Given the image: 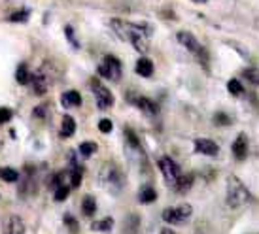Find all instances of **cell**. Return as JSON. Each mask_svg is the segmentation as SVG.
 Instances as JSON below:
<instances>
[{"instance_id":"cell-1","label":"cell","mask_w":259,"mask_h":234,"mask_svg":"<svg viewBox=\"0 0 259 234\" xmlns=\"http://www.w3.org/2000/svg\"><path fill=\"white\" fill-rule=\"evenodd\" d=\"M110 25H112L115 34L125 42H129L138 53H148V50H150L148 40L151 34V29L148 25H135V23L123 21V19H112Z\"/></svg>"},{"instance_id":"cell-2","label":"cell","mask_w":259,"mask_h":234,"mask_svg":"<svg viewBox=\"0 0 259 234\" xmlns=\"http://www.w3.org/2000/svg\"><path fill=\"white\" fill-rule=\"evenodd\" d=\"M99 183L112 195H117L125 187V174L115 163H104L99 170Z\"/></svg>"},{"instance_id":"cell-3","label":"cell","mask_w":259,"mask_h":234,"mask_svg":"<svg viewBox=\"0 0 259 234\" xmlns=\"http://www.w3.org/2000/svg\"><path fill=\"white\" fill-rule=\"evenodd\" d=\"M225 200H227V206L237 210V208H242L244 204H248L252 200V195L237 176H229L227 177V195H225Z\"/></svg>"},{"instance_id":"cell-4","label":"cell","mask_w":259,"mask_h":234,"mask_svg":"<svg viewBox=\"0 0 259 234\" xmlns=\"http://www.w3.org/2000/svg\"><path fill=\"white\" fill-rule=\"evenodd\" d=\"M176 38H178V42H180L182 45L186 48V50L191 51L195 57L199 59V61H201V63L204 64V66H206V63H208V51L202 48L201 42H199V40H197V38H195V36L191 34V32L180 30V32L176 34Z\"/></svg>"},{"instance_id":"cell-5","label":"cell","mask_w":259,"mask_h":234,"mask_svg":"<svg viewBox=\"0 0 259 234\" xmlns=\"http://www.w3.org/2000/svg\"><path fill=\"white\" fill-rule=\"evenodd\" d=\"M99 74H101V78H106L110 81H119L123 74L121 61L114 55H106L102 59V63L99 64Z\"/></svg>"},{"instance_id":"cell-6","label":"cell","mask_w":259,"mask_h":234,"mask_svg":"<svg viewBox=\"0 0 259 234\" xmlns=\"http://www.w3.org/2000/svg\"><path fill=\"white\" fill-rule=\"evenodd\" d=\"M125 151H127V155H129L133 161H137V163H140V164L148 163V157H146V151H144V148H142V144H140V140L133 134V130H129V128H125Z\"/></svg>"},{"instance_id":"cell-7","label":"cell","mask_w":259,"mask_h":234,"mask_svg":"<svg viewBox=\"0 0 259 234\" xmlns=\"http://www.w3.org/2000/svg\"><path fill=\"white\" fill-rule=\"evenodd\" d=\"M193 213V208L189 204H182V206H174V208H166L163 210V221L165 223H170V225H182L186 223Z\"/></svg>"},{"instance_id":"cell-8","label":"cell","mask_w":259,"mask_h":234,"mask_svg":"<svg viewBox=\"0 0 259 234\" xmlns=\"http://www.w3.org/2000/svg\"><path fill=\"white\" fill-rule=\"evenodd\" d=\"M91 91H93V95H95V100H97L99 110H110V108L114 106L115 99L108 87H104L102 83H99L97 79H91Z\"/></svg>"},{"instance_id":"cell-9","label":"cell","mask_w":259,"mask_h":234,"mask_svg":"<svg viewBox=\"0 0 259 234\" xmlns=\"http://www.w3.org/2000/svg\"><path fill=\"white\" fill-rule=\"evenodd\" d=\"M159 164V170H161V174H163V177H165V181L168 187H174V183H176V179L180 177V166H178V163H174L170 157H161L157 161Z\"/></svg>"},{"instance_id":"cell-10","label":"cell","mask_w":259,"mask_h":234,"mask_svg":"<svg viewBox=\"0 0 259 234\" xmlns=\"http://www.w3.org/2000/svg\"><path fill=\"white\" fill-rule=\"evenodd\" d=\"M133 106H137L142 114H146V115H150V117H153V115H157L159 114V106L153 102V100H150V99H146V97H140V95H137V97H133Z\"/></svg>"},{"instance_id":"cell-11","label":"cell","mask_w":259,"mask_h":234,"mask_svg":"<svg viewBox=\"0 0 259 234\" xmlns=\"http://www.w3.org/2000/svg\"><path fill=\"white\" fill-rule=\"evenodd\" d=\"M30 83L34 85V92H36V95H44V92L48 91V87H50V83H51L50 74L44 72V68L42 70L34 72V74L30 76Z\"/></svg>"},{"instance_id":"cell-12","label":"cell","mask_w":259,"mask_h":234,"mask_svg":"<svg viewBox=\"0 0 259 234\" xmlns=\"http://www.w3.org/2000/svg\"><path fill=\"white\" fill-rule=\"evenodd\" d=\"M195 151L197 153H202V155H208V157H216L220 153V148L214 140H208V138H197L195 140Z\"/></svg>"},{"instance_id":"cell-13","label":"cell","mask_w":259,"mask_h":234,"mask_svg":"<svg viewBox=\"0 0 259 234\" xmlns=\"http://www.w3.org/2000/svg\"><path fill=\"white\" fill-rule=\"evenodd\" d=\"M231 149H233V155H235L237 161H244L246 157H248V136L238 134Z\"/></svg>"},{"instance_id":"cell-14","label":"cell","mask_w":259,"mask_h":234,"mask_svg":"<svg viewBox=\"0 0 259 234\" xmlns=\"http://www.w3.org/2000/svg\"><path fill=\"white\" fill-rule=\"evenodd\" d=\"M6 234H25V223L19 215H10L6 221V228H4Z\"/></svg>"},{"instance_id":"cell-15","label":"cell","mask_w":259,"mask_h":234,"mask_svg":"<svg viewBox=\"0 0 259 234\" xmlns=\"http://www.w3.org/2000/svg\"><path fill=\"white\" fill-rule=\"evenodd\" d=\"M61 104L63 108H78L81 106V95L78 91H66L61 95Z\"/></svg>"},{"instance_id":"cell-16","label":"cell","mask_w":259,"mask_h":234,"mask_svg":"<svg viewBox=\"0 0 259 234\" xmlns=\"http://www.w3.org/2000/svg\"><path fill=\"white\" fill-rule=\"evenodd\" d=\"M137 74L142 78H151L153 76V63L148 57H140L137 61Z\"/></svg>"},{"instance_id":"cell-17","label":"cell","mask_w":259,"mask_h":234,"mask_svg":"<svg viewBox=\"0 0 259 234\" xmlns=\"http://www.w3.org/2000/svg\"><path fill=\"white\" fill-rule=\"evenodd\" d=\"M191 185H193V176L191 174H186V176H182L176 179V183H174V191L176 193H180V195H186L189 189H191Z\"/></svg>"},{"instance_id":"cell-18","label":"cell","mask_w":259,"mask_h":234,"mask_svg":"<svg viewBox=\"0 0 259 234\" xmlns=\"http://www.w3.org/2000/svg\"><path fill=\"white\" fill-rule=\"evenodd\" d=\"M138 200H140V204H151L157 200V191L151 185H144L138 193Z\"/></svg>"},{"instance_id":"cell-19","label":"cell","mask_w":259,"mask_h":234,"mask_svg":"<svg viewBox=\"0 0 259 234\" xmlns=\"http://www.w3.org/2000/svg\"><path fill=\"white\" fill-rule=\"evenodd\" d=\"M74 132H76V121H74L72 115H65L63 121H61V136L63 138H70Z\"/></svg>"},{"instance_id":"cell-20","label":"cell","mask_w":259,"mask_h":234,"mask_svg":"<svg viewBox=\"0 0 259 234\" xmlns=\"http://www.w3.org/2000/svg\"><path fill=\"white\" fill-rule=\"evenodd\" d=\"M95 212H97V200H95V197H91V195L83 197V200H81V213L85 217H91V215H95Z\"/></svg>"},{"instance_id":"cell-21","label":"cell","mask_w":259,"mask_h":234,"mask_svg":"<svg viewBox=\"0 0 259 234\" xmlns=\"http://www.w3.org/2000/svg\"><path fill=\"white\" fill-rule=\"evenodd\" d=\"M30 70H29V66L25 63H21L19 64V68H17V72H15V79L21 83V85H29L30 83Z\"/></svg>"},{"instance_id":"cell-22","label":"cell","mask_w":259,"mask_h":234,"mask_svg":"<svg viewBox=\"0 0 259 234\" xmlns=\"http://www.w3.org/2000/svg\"><path fill=\"white\" fill-rule=\"evenodd\" d=\"M112 227H114V219L112 217H104L101 221L91 223V228L97 230V232H108V230H112Z\"/></svg>"},{"instance_id":"cell-23","label":"cell","mask_w":259,"mask_h":234,"mask_svg":"<svg viewBox=\"0 0 259 234\" xmlns=\"http://www.w3.org/2000/svg\"><path fill=\"white\" fill-rule=\"evenodd\" d=\"M0 177L6 181V183H14L19 179V172L15 170V168H8V166H2L0 168Z\"/></svg>"},{"instance_id":"cell-24","label":"cell","mask_w":259,"mask_h":234,"mask_svg":"<svg viewBox=\"0 0 259 234\" xmlns=\"http://www.w3.org/2000/svg\"><path fill=\"white\" fill-rule=\"evenodd\" d=\"M97 144L95 142H81L79 144V148H78V151H79V155L83 157V159H89L91 155H95L97 153Z\"/></svg>"},{"instance_id":"cell-25","label":"cell","mask_w":259,"mask_h":234,"mask_svg":"<svg viewBox=\"0 0 259 234\" xmlns=\"http://www.w3.org/2000/svg\"><path fill=\"white\" fill-rule=\"evenodd\" d=\"M30 17V10H17V12H14V14H10V17H8V21L12 23H25L27 19Z\"/></svg>"},{"instance_id":"cell-26","label":"cell","mask_w":259,"mask_h":234,"mask_svg":"<svg viewBox=\"0 0 259 234\" xmlns=\"http://www.w3.org/2000/svg\"><path fill=\"white\" fill-rule=\"evenodd\" d=\"M227 91H229L233 97H242L244 87H242V83H240L238 79H229V81H227Z\"/></svg>"},{"instance_id":"cell-27","label":"cell","mask_w":259,"mask_h":234,"mask_svg":"<svg viewBox=\"0 0 259 234\" xmlns=\"http://www.w3.org/2000/svg\"><path fill=\"white\" fill-rule=\"evenodd\" d=\"M242 76H244L250 83L259 85V68H246V70H242Z\"/></svg>"},{"instance_id":"cell-28","label":"cell","mask_w":259,"mask_h":234,"mask_svg":"<svg viewBox=\"0 0 259 234\" xmlns=\"http://www.w3.org/2000/svg\"><path fill=\"white\" fill-rule=\"evenodd\" d=\"M65 225H66V228H68V232H70V234H78L79 232L78 221L74 219L70 213H66V215H65Z\"/></svg>"},{"instance_id":"cell-29","label":"cell","mask_w":259,"mask_h":234,"mask_svg":"<svg viewBox=\"0 0 259 234\" xmlns=\"http://www.w3.org/2000/svg\"><path fill=\"white\" fill-rule=\"evenodd\" d=\"M138 230V217L137 215H131L127 223H125V232L127 234H137Z\"/></svg>"},{"instance_id":"cell-30","label":"cell","mask_w":259,"mask_h":234,"mask_svg":"<svg viewBox=\"0 0 259 234\" xmlns=\"http://www.w3.org/2000/svg\"><path fill=\"white\" fill-rule=\"evenodd\" d=\"M68 193H70V187H68V185H61V187H57V189H55V200H57V202L66 200L68 199Z\"/></svg>"},{"instance_id":"cell-31","label":"cell","mask_w":259,"mask_h":234,"mask_svg":"<svg viewBox=\"0 0 259 234\" xmlns=\"http://www.w3.org/2000/svg\"><path fill=\"white\" fill-rule=\"evenodd\" d=\"M112 128H114V125H112V121H110V119H101V121H99V130H101L102 134H108V132H112Z\"/></svg>"},{"instance_id":"cell-32","label":"cell","mask_w":259,"mask_h":234,"mask_svg":"<svg viewBox=\"0 0 259 234\" xmlns=\"http://www.w3.org/2000/svg\"><path fill=\"white\" fill-rule=\"evenodd\" d=\"M214 123L216 125H220V127H225V125H231V119H229V115L227 114H216V117H214Z\"/></svg>"},{"instance_id":"cell-33","label":"cell","mask_w":259,"mask_h":234,"mask_svg":"<svg viewBox=\"0 0 259 234\" xmlns=\"http://www.w3.org/2000/svg\"><path fill=\"white\" fill-rule=\"evenodd\" d=\"M14 117V112L10 108H0V125L2 123H8V121Z\"/></svg>"},{"instance_id":"cell-34","label":"cell","mask_w":259,"mask_h":234,"mask_svg":"<svg viewBox=\"0 0 259 234\" xmlns=\"http://www.w3.org/2000/svg\"><path fill=\"white\" fill-rule=\"evenodd\" d=\"M66 36L70 38V43H72L74 48H78V42H76V38L72 36V29H70V27H66Z\"/></svg>"},{"instance_id":"cell-35","label":"cell","mask_w":259,"mask_h":234,"mask_svg":"<svg viewBox=\"0 0 259 234\" xmlns=\"http://www.w3.org/2000/svg\"><path fill=\"white\" fill-rule=\"evenodd\" d=\"M161 234H176V232H174V230H172V228H163V230H161Z\"/></svg>"},{"instance_id":"cell-36","label":"cell","mask_w":259,"mask_h":234,"mask_svg":"<svg viewBox=\"0 0 259 234\" xmlns=\"http://www.w3.org/2000/svg\"><path fill=\"white\" fill-rule=\"evenodd\" d=\"M193 2H197V4H204V2H208V0H193Z\"/></svg>"}]
</instances>
